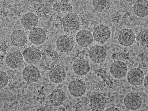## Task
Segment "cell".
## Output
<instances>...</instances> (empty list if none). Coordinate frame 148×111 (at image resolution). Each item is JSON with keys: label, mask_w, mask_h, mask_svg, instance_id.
Returning <instances> with one entry per match:
<instances>
[{"label": "cell", "mask_w": 148, "mask_h": 111, "mask_svg": "<svg viewBox=\"0 0 148 111\" xmlns=\"http://www.w3.org/2000/svg\"><path fill=\"white\" fill-rule=\"evenodd\" d=\"M56 46L57 49L60 52H70L74 48V40L69 36L63 34L60 36L56 40Z\"/></svg>", "instance_id": "10"}, {"label": "cell", "mask_w": 148, "mask_h": 111, "mask_svg": "<svg viewBox=\"0 0 148 111\" xmlns=\"http://www.w3.org/2000/svg\"><path fill=\"white\" fill-rule=\"evenodd\" d=\"M23 55L18 51L9 52L6 56L5 63L10 68L16 69L22 66L24 62Z\"/></svg>", "instance_id": "11"}, {"label": "cell", "mask_w": 148, "mask_h": 111, "mask_svg": "<svg viewBox=\"0 0 148 111\" xmlns=\"http://www.w3.org/2000/svg\"><path fill=\"white\" fill-rule=\"evenodd\" d=\"M75 38L77 44L83 47H86L92 44L94 40L93 33L86 29H82L78 31Z\"/></svg>", "instance_id": "14"}, {"label": "cell", "mask_w": 148, "mask_h": 111, "mask_svg": "<svg viewBox=\"0 0 148 111\" xmlns=\"http://www.w3.org/2000/svg\"><path fill=\"white\" fill-rule=\"evenodd\" d=\"M136 39L140 45L144 47H148V29H143L138 32Z\"/></svg>", "instance_id": "23"}, {"label": "cell", "mask_w": 148, "mask_h": 111, "mask_svg": "<svg viewBox=\"0 0 148 111\" xmlns=\"http://www.w3.org/2000/svg\"><path fill=\"white\" fill-rule=\"evenodd\" d=\"M136 37L134 33L128 28L122 29L118 36V43L122 46L129 47L134 44Z\"/></svg>", "instance_id": "6"}, {"label": "cell", "mask_w": 148, "mask_h": 111, "mask_svg": "<svg viewBox=\"0 0 148 111\" xmlns=\"http://www.w3.org/2000/svg\"><path fill=\"white\" fill-rule=\"evenodd\" d=\"M88 56L92 62L99 64L104 62L107 58V51L101 45H94L90 48L88 51Z\"/></svg>", "instance_id": "2"}, {"label": "cell", "mask_w": 148, "mask_h": 111, "mask_svg": "<svg viewBox=\"0 0 148 111\" xmlns=\"http://www.w3.org/2000/svg\"><path fill=\"white\" fill-rule=\"evenodd\" d=\"M29 40L33 44L41 45L46 41L47 35L44 29L41 28L35 27L29 32Z\"/></svg>", "instance_id": "17"}, {"label": "cell", "mask_w": 148, "mask_h": 111, "mask_svg": "<svg viewBox=\"0 0 148 111\" xmlns=\"http://www.w3.org/2000/svg\"><path fill=\"white\" fill-rule=\"evenodd\" d=\"M106 110V111H120V109L115 107H110L107 108Z\"/></svg>", "instance_id": "26"}, {"label": "cell", "mask_w": 148, "mask_h": 111, "mask_svg": "<svg viewBox=\"0 0 148 111\" xmlns=\"http://www.w3.org/2000/svg\"><path fill=\"white\" fill-rule=\"evenodd\" d=\"M124 105L127 109L132 111L137 110L141 107L143 100L140 95L134 92L127 93L123 100Z\"/></svg>", "instance_id": "3"}, {"label": "cell", "mask_w": 148, "mask_h": 111, "mask_svg": "<svg viewBox=\"0 0 148 111\" xmlns=\"http://www.w3.org/2000/svg\"><path fill=\"white\" fill-rule=\"evenodd\" d=\"M25 61L29 64H36L40 62L42 58L41 52L38 48L34 46L25 48L23 53Z\"/></svg>", "instance_id": "9"}, {"label": "cell", "mask_w": 148, "mask_h": 111, "mask_svg": "<svg viewBox=\"0 0 148 111\" xmlns=\"http://www.w3.org/2000/svg\"><path fill=\"white\" fill-rule=\"evenodd\" d=\"M66 74L64 68L60 65H56L48 73L50 80L55 84H60L65 80Z\"/></svg>", "instance_id": "15"}, {"label": "cell", "mask_w": 148, "mask_h": 111, "mask_svg": "<svg viewBox=\"0 0 148 111\" xmlns=\"http://www.w3.org/2000/svg\"><path fill=\"white\" fill-rule=\"evenodd\" d=\"M89 103L93 111H102L106 107V99L102 93L95 92L89 96Z\"/></svg>", "instance_id": "8"}, {"label": "cell", "mask_w": 148, "mask_h": 111, "mask_svg": "<svg viewBox=\"0 0 148 111\" xmlns=\"http://www.w3.org/2000/svg\"><path fill=\"white\" fill-rule=\"evenodd\" d=\"M61 23L64 31L69 33H75L80 28V21L78 15L74 13L66 14L61 20Z\"/></svg>", "instance_id": "1"}, {"label": "cell", "mask_w": 148, "mask_h": 111, "mask_svg": "<svg viewBox=\"0 0 148 111\" xmlns=\"http://www.w3.org/2000/svg\"><path fill=\"white\" fill-rule=\"evenodd\" d=\"M72 69L75 74L82 76L89 73L90 70V65L86 59L79 58L74 61L72 65Z\"/></svg>", "instance_id": "16"}, {"label": "cell", "mask_w": 148, "mask_h": 111, "mask_svg": "<svg viewBox=\"0 0 148 111\" xmlns=\"http://www.w3.org/2000/svg\"><path fill=\"white\" fill-rule=\"evenodd\" d=\"M10 41L15 46L21 47L26 44L27 37L24 31L20 29L16 30L10 35Z\"/></svg>", "instance_id": "19"}, {"label": "cell", "mask_w": 148, "mask_h": 111, "mask_svg": "<svg viewBox=\"0 0 148 111\" xmlns=\"http://www.w3.org/2000/svg\"><path fill=\"white\" fill-rule=\"evenodd\" d=\"M92 5L97 12H106L110 8L111 1L110 0H93Z\"/></svg>", "instance_id": "22"}, {"label": "cell", "mask_w": 148, "mask_h": 111, "mask_svg": "<svg viewBox=\"0 0 148 111\" xmlns=\"http://www.w3.org/2000/svg\"><path fill=\"white\" fill-rule=\"evenodd\" d=\"M143 84L145 88L148 91V74L145 76Z\"/></svg>", "instance_id": "25"}, {"label": "cell", "mask_w": 148, "mask_h": 111, "mask_svg": "<svg viewBox=\"0 0 148 111\" xmlns=\"http://www.w3.org/2000/svg\"><path fill=\"white\" fill-rule=\"evenodd\" d=\"M145 75L143 70L140 68L136 67L127 72V80L130 85L138 86L143 84Z\"/></svg>", "instance_id": "5"}, {"label": "cell", "mask_w": 148, "mask_h": 111, "mask_svg": "<svg viewBox=\"0 0 148 111\" xmlns=\"http://www.w3.org/2000/svg\"><path fill=\"white\" fill-rule=\"evenodd\" d=\"M110 71L114 78L118 79H122L127 74V66L124 62L121 61H115L110 66Z\"/></svg>", "instance_id": "12"}, {"label": "cell", "mask_w": 148, "mask_h": 111, "mask_svg": "<svg viewBox=\"0 0 148 111\" xmlns=\"http://www.w3.org/2000/svg\"><path fill=\"white\" fill-rule=\"evenodd\" d=\"M133 12L138 17L144 18L148 16V1L137 0L133 6Z\"/></svg>", "instance_id": "21"}, {"label": "cell", "mask_w": 148, "mask_h": 111, "mask_svg": "<svg viewBox=\"0 0 148 111\" xmlns=\"http://www.w3.org/2000/svg\"><path fill=\"white\" fill-rule=\"evenodd\" d=\"M94 39L99 44H103L111 37V31L108 26L100 25L95 28L93 33Z\"/></svg>", "instance_id": "4"}, {"label": "cell", "mask_w": 148, "mask_h": 111, "mask_svg": "<svg viewBox=\"0 0 148 111\" xmlns=\"http://www.w3.org/2000/svg\"><path fill=\"white\" fill-rule=\"evenodd\" d=\"M39 19L37 15L32 12H27L22 16L21 23L27 30H31L38 24Z\"/></svg>", "instance_id": "18"}, {"label": "cell", "mask_w": 148, "mask_h": 111, "mask_svg": "<svg viewBox=\"0 0 148 111\" xmlns=\"http://www.w3.org/2000/svg\"><path fill=\"white\" fill-rule=\"evenodd\" d=\"M0 82H1V88H4L9 83V78L7 74L4 71L0 72Z\"/></svg>", "instance_id": "24"}, {"label": "cell", "mask_w": 148, "mask_h": 111, "mask_svg": "<svg viewBox=\"0 0 148 111\" xmlns=\"http://www.w3.org/2000/svg\"><path fill=\"white\" fill-rule=\"evenodd\" d=\"M40 71L33 65H29L25 67L23 72V77L25 81L29 84L37 82L40 78Z\"/></svg>", "instance_id": "13"}, {"label": "cell", "mask_w": 148, "mask_h": 111, "mask_svg": "<svg viewBox=\"0 0 148 111\" xmlns=\"http://www.w3.org/2000/svg\"><path fill=\"white\" fill-rule=\"evenodd\" d=\"M66 98V94L63 91L60 89L53 90L49 96L50 103L54 106H62Z\"/></svg>", "instance_id": "20"}, {"label": "cell", "mask_w": 148, "mask_h": 111, "mask_svg": "<svg viewBox=\"0 0 148 111\" xmlns=\"http://www.w3.org/2000/svg\"><path fill=\"white\" fill-rule=\"evenodd\" d=\"M68 90L72 96L75 97H79L83 96L86 93V84L81 80H74L69 84Z\"/></svg>", "instance_id": "7"}]
</instances>
